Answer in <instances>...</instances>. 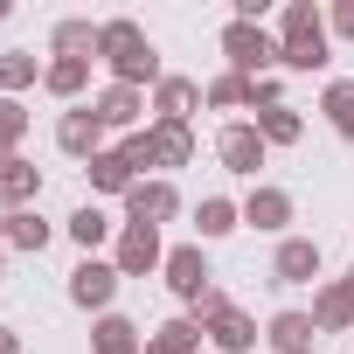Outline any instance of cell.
<instances>
[{
    "label": "cell",
    "instance_id": "6da1fadb",
    "mask_svg": "<svg viewBox=\"0 0 354 354\" xmlns=\"http://www.w3.org/2000/svg\"><path fill=\"white\" fill-rule=\"evenodd\" d=\"M97 63L111 70V84H132V91L160 84V49H153V35H146L132 15L97 21Z\"/></svg>",
    "mask_w": 354,
    "mask_h": 354
},
{
    "label": "cell",
    "instance_id": "7a4b0ae2",
    "mask_svg": "<svg viewBox=\"0 0 354 354\" xmlns=\"http://www.w3.org/2000/svg\"><path fill=\"white\" fill-rule=\"evenodd\" d=\"M333 56H326V15L313 8V0H292V8L278 15V70H299V77H313V70H326Z\"/></svg>",
    "mask_w": 354,
    "mask_h": 354
},
{
    "label": "cell",
    "instance_id": "3957f363",
    "mask_svg": "<svg viewBox=\"0 0 354 354\" xmlns=\"http://www.w3.org/2000/svg\"><path fill=\"white\" fill-rule=\"evenodd\" d=\"M118 153L132 160V174L139 167H188L195 160V132L188 125H139V132H125Z\"/></svg>",
    "mask_w": 354,
    "mask_h": 354
},
{
    "label": "cell",
    "instance_id": "277c9868",
    "mask_svg": "<svg viewBox=\"0 0 354 354\" xmlns=\"http://www.w3.org/2000/svg\"><path fill=\"white\" fill-rule=\"evenodd\" d=\"M223 56H230V70H236V77H250V84H257V77H271V70H278V35H271L264 21H230V28H223Z\"/></svg>",
    "mask_w": 354,
    "mask_h": 354
},
{
    "label": "cell",
    "instance_id": "5b68a950",
    "mask_svg": "<svg viewBox=\"0 0 354 354\" xmlns=\"http://www.w3.org/2000/svg\"><path fill=\"white\" fill-rule=\"evenodd\" d=\"M111 264H118V278H146V271H160V264H167L160 230H146V223H118V250H111Z\"/></svg>",
    "mask_w": 354,
    "mask_h": 354
},
{
    "label": "cell",
    "instance_id": "8992f818",
    "mask_svg": "<svg viewBox=\"0 0 354 354\" xmlns=\"http://www.w3.org/2000/svg\"><path fill=\"white\" fill-rule=\"evenodd\" d=\"M174 216H181V188H174V181H160V174H153V181L139 174V181H132V195H125V223L160 230V223H174Z\"/></svg>",
    "mask_w": 354,
    "mask_h": 354
},
{
    "label": "cell",
    "instance_id": "52a82bcc",
    "mask_svg": "<svg viewBox=\"0 0 354 354\" xmlns=\"http://www.w3.org/2000/svg\"><path fill=\"white\" fill-rule=\"evenodd\" d=\"M111 299H118V264H111V257H84V264L70 271V306L111 313Z\"/></svg>",
    "mask_w": 354,
    "mask_h": 354
},
{
    "label": "cell",
    "instance_id": "ba28073f",
    "mask_svg": "<svg viewBox=\"0 0 354 354\" xmlns=\"http://www.w3.org/2000/svg\"><path fill=\"white\" fill-rule=\"evenodd\" d=\"M167 292L181 299V306H195L209 285H216V271H209V257H202V243H181V250H167Z\"/></svg>",
    "mask_w": 354,
    "mask_h": 354
},
{
    "label": "cell",
    "instance_id": "9c48e42d",
    "mask_svg": "<svg viewBox=\"0 0 354 354\" xmlns=\"http://www.w3.org/2000/svg\"><path fill=\"white\" fill-rule=\"evenodd\" d=\"M56 146H63L70 160L91 167V160L104 153V125H97V111H91V104H70V111L56 118Z\"/></svg>",
    "mask_w": 354,
    "mask_h": 354
},
{
    "label": "cell",
    "instance_id": "30bf717a",
    "mask_svg": "<svg viewBox=\"0 0 354 354\" xmlns=\"http://www.w3.org/2000/svg\"><path fill=\"white\" fill-rule=\"evenodd\" d=\"M264 153H271V146L257 139V125H250V118H230V125L216 132V160H223L230 174H257V167H264Z\"/></svg>",
    "mask_w": 354,
    "mask_h": 354
},
{
    "label": "cell",
    "instance_id": "8fae6325",
    "mask_svg": "<svg viewBox=\"0 0 354 354\" xmlns=\"http://www.w3.org/2000/svg\"><path fill=\"white\" fill-rule=\"evenodd\" d=\"M91 111H97V125H104V132H139L146 91H132V84H104V91L91 97Z\"/></svg>",
    "mask_w": 354,
    "mask_h": 354
},
{
    "label": "cell",
    "instance_id": "7c38bea8",
    "mask_svg": "<svg viewBox=\"0 0 354 354\" xmlns=\"http://www.w3.org/2000/svg\"><path fill=\"white\" fill-rule=\"evenodd\" d=\"M195 104H202V84L195 77H160L153 84V125H188Z\"/></svg>",
    "mask_w": 354,
    "mask_h": 354
},
{
    "label": "cell",
    "instance_id": "4fadbf2b",
    "mask_svg": "<svg viewBox=\"0 0 354 354\" xmlns=\"http://www.w3.org/2000/svg\"><path fill=\"white\" fill-rule=\"evenodd\" d=\"M271 278H278V285H313V278H319V243H313V236H285L278 257H271Z\"/></svg>",
    "mask_w": 354,
    "mask_h": 354
},
{
    "label": "cell",
    "instance_id": "5bb4252c",
    "mask_svg": "<svg viewBox=\"0 0 354 354\" xmlns=\"http://www.w3.org/2000/svg\"><path fill=\"white\" fill-rule=\"evenodd\" d=\"M202 333L216 340V354H250V347L264 340V333H257V319H250L243 306H223V313H216V319H209Z\"/></svg>",
    "mask_w": 354,
    "mask_h": 354
},
{
    "label": "cell",
    "instance_id": "9a60e30c",
    "mask_svg": "<svg viewBox=\"0 0 354 354\" xmlns=\"http://www.w3.org/2000/svg\"><path fill=\"white\" fill-rule=\"evenodd\" d=\"M243 223H250V230H264V236H285V230H292V195H285V188H250Z\"/></svg>",
    "mask_w": 354,
    "mask_h": 354
},
{
    "label": "cell",
    "instance_id": "2e32d148",
    "mask_svg": "<svg viewBox=\"0 0 354 354\" xmlns=\"http://www.w3.org/2000/svg\"><path fill=\"white\" fill-rule=\"evenodd\" d=\"M313 326H319V333H354V292H347L340 278H326V285L313 292Z\"/></svg>",
    "mask_w": 354,
    "mask_h": 354
},
{
    "label": "cell",
    "instance_id": "e0dca14e",
    "mask_svg": "<svg viewBox=\"0 0 354 354\" xmlns=\"http://www.w3.org/2000/svg\"><path fill=\"white\" fill-rule=\"evenodd\" d=\"M91 354H146V340H139V326H132L125 313H97V326H91Z\"/></svg>",
    "mask_w": 354,
    "mask_h": 354
},
{
    "label": "cell",
    "instance_id": "ac0fdd59",
    "mask_svg": "<svg viewBox=\"0 0 354 354\" xmlns=\"http://www.w3.org/2000/svg\"><path fill=\"white\" fill-rule=\"evenodd\" d=\"M264 340H271L278 354H306V347L319 340V326H313V313H271V326H264Z\"/></svg>",
    "mask_w": 354,
    "mask_h": 354
},
{
    "label": "cell",
    "instance_id": "d6986e66",
    "mask_svg": "<svg viewBox=\"0 0 354 354\" xmlns=\"http://www.w3.org/2000/svg\"><path fill=\"white\" fill-rule=\"evenodd\" d=\"M84 174H91V188H97V195H132V181H139V174H132V160H125L118 146H104Z\"/></svg>",
    "mask_w": 354,
    "mask_h": 354
},
{
    "label": "cell",
    "instance_id": "ffe728a7",
    "mask_svg": "<svg viewBox=\"0 0 354 354\" xmlns=\"http://www.w3.org/2000/svg\"><path fill=\"white\" fill-rule=\"evenodd\" d=\"M202 340H209V333H202L188 313H174L167 326H153V333H146V347H153V354H202Z\"/></svg>",
    "mask_w": 354,
    "mask_h": 354
},
{
    "label": "cell",
    "instance_id": "44dd1931",
    "mask_svg": "<svg viewBox=\"0 0 354 354\" xmlns=\"http://www.w3.org/2000/svg\"><path fill=\"white\" fill-rule=\"evenodd\" d=\"M42 91H49V97H70V104H77V97L91 91V63H84V56H56V63L42 70Z\"/></svg>",
    "mask_w": 354,
    "mask_h": 354
},
{
    "label": "cell",
    "instance_id": "7402d4cb",
    "mask_svg": "<svg viewBox=\"0 0 354 354\" xmlns=\"http://www.w3.org/2000/svg\"><path fill=\"white\" fill-rule=\"evenodd\" d=\"M202 104H216V111H250V104H257V84L236 77V70H223V77L202 84Z\"/></svg>",
    "mask_w": 354,
    "mask_h": 354
},
{
    "label": "cell",
    "instance_id": "603a6c76",
    "mask_svg": "<svg viewBox=\"0 0 354 354\" xmlns=\"http://www.w3.org/2000/svg\"><path fill=\"white\" fill-rule=\"evenodd\" d=\"M250 125H257L264 146H299V139H306V118H299L292 104H271V111H257Z\"/></svg>",
    "mask_w": 354,
    "mask_h": 354
},
{
    "label": "cell",
    "instance_id": "cb8c5ba5",
    "mask_svg": "<svg viewBox=\"0 0 354 354\" xmlns=\"http://www.w3.org/2000/svg\"><path fill=\"white\" fill-rule=\"evenodd\" d=\"M195 230H202V243H216V236L243 230V209H236L230 195H202V209H195Z\"/></svg>",
    "mask_w": 354,
    "mask_h": 354
},
{
    "label": "cell",
    "instance_id": "d4e9b609",
    "mask_svg": "<svg viewBox=\"0 0 354 354\" xmlns=\"http://www.w3.org/2000/svg\"><path fill=\"white\" fill-rule=\"evenodd\" d=\"M63 230H70V243H77V250H84V257H91V250H97V243H111V230H118V223H111V216H104V209H97V202H84V209H77V216H70V223H63Z\"/></svg>",
    "mask_w": 354,
    "mask_h": 354
},
{
    "label": "cell",
    "instance_id": "484cf974",
    "mask_svg": "<svg viewBox=\"0 0 354 354\" xmlns=\"http://www.w3.org/2000/svg\"><path fill=\"white\" fill-rule=\"evenodd\" d=\"M56 56H84V63H97V21H84V15H70V21H56Z\"/></svg>",
    "mask_w": 354,
    "mask_h": 354
},
{
    "label": "cell",
    "instance_id": "4316f807",
    "mask_svg": "<svg viewBox=\"0 0 354 354\" xmlns=\"http://www.w3.org/2000/svg\"><path fill=\"white\" fill-rule=\"evenodd\" d=\"M42 70H49V63H35L28 49H8V56H0V97H15V91L42 84Z\"/></svg>",
    "mask_w": 354,
    "mask_h": 354
},
{
    "label": "cell",
    "instance_id": "83f0119b",
    "mask_svg": "<svg viewBox=\"0 0 354 354\" xmlns=\"http://www.w3.org/2000/svg\"><path fill=\"white\" fill-rule=\"evenodd\" d=\"M319 111H326V125H333L340 139H354V84H347V77H333V84H326Z\"/></svg>",
    "mask_w": 354,
    "mask_h": 354
},
{
    "label": "cell",
    "instance_id": "f1b7e54d",
    "mask_svg": "<svg viewBox=\"0 0 354 354\" xmlns=\"http://www.w3.org/2000/svg\"><path fill=\"white\" fill-rule=\"evenodd\" d=\"M0 243H15V250H35V257H42V250H49V223H42L35 209H21V216L8 223V236H0Z\"/></svg>",
    "mask_w": 354,
    "mask_h": 354
},
{
    "label": "cell",
    "instance_id": "f546056e",
    "mask_svg": "<svg viewBox=\"0 0 354 354\" xmlns=\"http://www.w3.org/2000/svg\"><path fill=\"white\" fill-rule=\"evenodd\" d=\"M21 132H28V111H21V97H0V146H21Z\"/></svg>",
    "mask_w": 354,
    "mask_h": 354
},
{
    "label": "cell",
    "instance_id": "4dcf8cb0",
    "mask_svg": "<svg viewBox=\"0 0 354 354\" xmlns=\"http://www.w3.org/2000/svg\"><path fill=\"white\" fill-rule=\"evenodd\" d=\"M326 28H333V35H347V42H354V0H340V8H333V15H326Z\"/></svg>",
    "mask_w": 354,
    "mask_h": 354
},
{
    "label": "cell",
    "instance_id": "1f68e13d",
    "mask_svg": "<svg viewBox=\"0 0 354 354\" xmlns=\"http://www.w3.org/2000/svg\"><path fill=\"white\" fill-rule=\"evenodd\" d=\"M0 354H28V347H21V333H15V326H0Z\"/></svg>",
    "mask_w": 354,
    "mask_h": 354
},
{
    "label": "cell",
    "instance_id": "d6a6232c",
    "mask_svg": "<svg viewBox=\"0 0 354 354\" xmlns=\"http://www.w3.org/2000/svg\"><path fill=\"white\" fill-rule=\"evenodd\" d=\"M340 285H347V292H354V271H347V278H340Z\"/></svg>",
    "mask_w": 354,
    "mask_h": 354
},
{
    "label": "cell",
    "instance_id": "836d02e7",
    "mask_svg": "<svg viewBox=\"0 0 354 354\" xmlns=\"http://www.w3.org/2000/svg\"><path fill=\"white\" fill-rule=\"evenodd\" d=\"M0 21H8V0H0Z\"/></svg>",
    "mask_w": 354,
    "mask_h": 354
},
{
    "label": "cell",
    "instance_id": "e575fe53",
    "mask_svg": "<svg viewBox=\"0 0 354 354\" xmlns=\"http://www.w3.org/2000/svg\"><path fill=\"white\" fill-rule=\"evenodd\" d=\"M0 278H8V264H0Z\"/></svg>",
    "mask_w": 354,
    "mask_h": 354
},
{
    "label": "cell",
    "instance_id": "d590c367",
    "mask_svg": "<svg viewBox=\"0 0 354 354\" xmlns=\"http://www.w3.org/2000/svg\"><path fill=\"white\" fill-rule=\"evenodd\" d=\"M306 354H319V347H306Z\"/></svg>",
    "mask_w": 354,
    "mask_h": 354
}]
</instances>
